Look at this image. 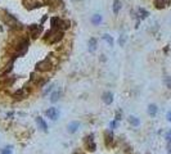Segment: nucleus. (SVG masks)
Here are the masks:
<instances>
[{
    "label": "nucleus",
    "mask_w": 171,
    "mask_h": 154,
    "mask_svg": "<svg viewBox=\"0 0 171 154\" xmlns=\"http://www.w3.org/2000/svg\"><path fill=\"white\" fill-rule=\"evenodd\" d=\"M23 4L26 5L28 9H34V8L41 7V3H39L38 0H23Z\"/></svg>",
    "instance_id": "9b49d317"
},
{
    "label": "nucleus",
    "mask_w": 171,
    "mask_h": 154,
    "mask_svg": "<svg viewBox=\"0 0 171 154\" xmlns=\"http://www.w3.org/2000/svg\"><path fill=\"white\" fill-rule=\"evenodd\" d=\"M167 3H169V0H155V5H156V8H158V9L165 8L167 5Z\"/></svg>",
    "instance_id": "f3484780"
},
{
    "label": "nucleus",
    "mask_w": 171,
    "mask_h": 154,
    "mask_svg": "<svg viewBox=\"0 0 171 154\" xmlns=\"http://www.w3.org/2000/svg\"><path fill=\"white\" fill-rule=\"evenodd\" d=\"M60 95H62V92H60V90H56V91H53L52 94H50V102L52 103H56L59 100V98Z\"/></svg>",
    "instance_id": "4468645a"
},
{
    "label": "nucleus",
    "mask_w": 171,
    "mask_h": 154,
    "mask_svg": "<svg viewBox=\"0 0 171 154\" xmlns=\"http://www.w3.org/2000/svg\"><path fill=\"white\" fill-rule=\"evenodd\" d=\"M0 31H3V28H2V27H0Z\"/></svg>",
    "instance_id": "2f4dec72"
},
{
    "label": "nucleus",
    "mask_w": 171,
    "mask_h": 154,
    "mask_svg": "<svg viewBox=\"0 0 171 154\" xmlns=\"http://www.w3.org/2000/svg\"><path fill=\"white\" fill-rule=\"evenodd\" d=\"M63 39V31L62 30H56L52 28L50 31H48L44 36V41L48 44H56V42L60 41Z\"/></svg>",
    "instance_id": "f257e3e1"
},
{
    "label": "nucleus",
    "mask_w": 171,
    "mask_h": 154,
    "mask_svg": "<svg viewBox=\"0 0 171 154\" xmlns=\"http://www.w3.org/2000/svg\"><path fill=\"white\" fill-rule=\"evenodd\" d=\"M129 122H130V125H133L134 127H138L140 125V121L138 117H134V116H130L129 117Z\"/></svg>",
    "instance_id": "a211bd4d"
},
{
    "label": "nucleus",
    "mask_w": 171,
    "mask_h": 154,
    "mask_svg": "<svg viewBox=\"0 0 171 154\" xmlns=\"http://www.w3.org/2000/svg\"><path fill=\"white\" fill-rule=\"evenodd\" d=\"M84 148L88 152H91V153L96 150V144L94 141V135L93 134H90V135H88V136L84 138Z\"/></svg>",
    "instance_id": "7ed1b4c3"
},
{
    "label": "nucleus",
    "mask_w": 171,
    "mask_h": 154,
    "mask_svg": "<svg viewBox=\"0 0 171 154\" xmlns=\"http://www.w3.org/2000/svg\"><path fill=\"white\" fill-rule=\"evenodd\" d=\"M102 39L104 40V41H107V42H108V45H111V46L113 45V39H112V36H109V35L106 34V35H103V36H102Z\"/></svg>",
    "instance_id": "412c9836"
},
{
    "label": "nucleus",
    "mask_w": 171,
    "mask_h": 154,
    "mask_svg": "<svg viewBox=\"0 0 171 154\" xmlns=\"http://www.w3.org/2000/svg\"><path fill=\"white\" fill-rule=\"evenodd\" d=\"M3 21H4L5 24H8V26H10V27H16L18 24V21L16 20V18L12 14H8V13L5 16H3Z\"/></svg>",
    "instance_id": "0eeeda50"
},
{
    "label": "nucleus",
    "mask_w": 171,
    "mask_h": 154,
    "mask_svg": "<svg viewBox=\"0 0 171 154\" xmlns=\"http://www.w3.org/2000/svg\"><path fill=\"white\" fill-rule=\"evenodd\" d=\"M52 68H53V62L50 60V58H46L36 64V70L40 72H49L52 71Z\"/></svg>",
    "instance_id": "20e7f679"
},
{
    "label": "nucleus",
    "mask_w": 171,
    "mask_h": 154,
    "mask_svg": "<svg viewBox=\"0 0 171 154\" xmlns=\"http://www.w3.org/2000/svg\"><path fill=\"white\" fill-rule=\"evenodd\" d=\"M95 49H96V39L91 38L89 40V52H94Z\"/></svg>",
    "instance_id": "6ab92c4d"
},
{
    "label": "nucleus",
    "mask_w": 171,
    "mask_h": 154,
    "mask_svg": "<svg viewBox=\"0 0 171 154\" xmlns=\"http://www.w3.org/2000/svg\"><path fill=\"white\" fill-rule=\"evenodd\" d=\"M73 154H84V153H82V152H80V150H76V152L73 153Z\"/></svg>",
    "instance_id": "7c9ffc66"
},
{
    "label": "nucleus",
    "mask_w": 171,
    "mask_h": 154,
    "mask_svg": "<svg viewBox=\"0 0 171 154\" xmlns=\"http://www.w3.org/2000/svg\"><path fill=\"white\" fill-rule=\"evenodd\" d=\"M167 149H169V153L171 154V143H167Z\"/></svg>",
    "instance_id": "c756f323"
},
{
    "label": "nucleus",
    "mask_w": 171,
    "mask_h": 154,
    "mask_svg": "<svg viewBox=\"0 0 171 154\" xmlns=\"http://www.w3.org/2000/svg\"><path fill=\"white\" fill-rule=\"evenodd\" d=\"M78 127H80V122L72 121L71 123H68V126H67V130H68L70 134H75L78 130Z\"/></svg>",
    "instance_id": "f8f14e48"
},
{
    "label": "nucleus",
    "mask_w": 171,
    "mask_h": 154,
    "mask_svg": "<svg viewBox=\"0 0 171 154\" xmlns=\"http://www.w3.org/2000/svg\"><path fill=\"white\" fill-rule=\"evenodd\" d=\"M45 114H46L48 118H50L52 121H56V120H58V117H59V110L57 108L52 107V108H49V109L45 110Z\"/></svg>",
    "instance_id": "423d86ee"
},
{
    "label": "nucleus",
    "mask_w": 171,
    "mask_h": 154,
    "mask_svg": "<svg viewBox=\"0 0 171 154\" xmlns=\"http://www.w3.org/2000/svg\"><path fill=\"white\" fill-rule=\"evenodd\" d=\"M113 140H115V136H113V132L111 130H108L104 132V144L107 148L109 146H112V143H113Z\"/></svg>",
    "instance_id": "6e6552de"
},
{
    "label": "nucleus",
    "mask_w": 171,
    "mask_h": 154,
    "mask_svg": "<svg viewBox=\"0 0 171 154\" xmlns=\"http://www.w3.org/2000/svg\"><path fill=\"white\" fill-rule=\"evenodd\" d=\"M36 123H38L39 128H41L44 132H48V125H46V122L44 121V118H41V117H36Z\"/></svg>",
    "instance_id": "ddd939ff"
},
{
    "label": "nucleus",
    "mask_w": 171,
    "mask_h": 154,
    "mask_svg": "<svg viewBox=\"0 0 171 154\" xmlns=\"http://www.w3.org/2000/svg\"><path fill=\"white\" fill-rule=\"evenodd\" d=\"M91 23H93V24L102 23V16L100 14H94L93 17H91Z\"/></svg>",
    "instance_id": "aec40b11"
},
{
    "label": "nucleus",
    "mask_w": 171,
    "mask_h": 154,
    "mask_svg": "<svg viewBox=\"0 0 171 154\" xmlns=\"http://www.w3.org/2000/svg\"><path fill=\"white\" fill-rule=\"evenodd\" d=\"M157 112H158V108H157L156 104H149L148 106V114L151 117H155L157 114Z\"/></svg>",
    "instance_id": "dca6fc26"
},
{
    "label": "nucleus",
    "mask_w": 171,
    "mask_h": 154,
    "mask_svg": "<svg viewBox=\"0 0 171 154\" xmlns=\"http://www.w3.org/2000/svg\"><path fill=\"white\" fill-rule=\"evenodd\" d=\"M2 154H12V146H5L2 149Z\"/></svg>",
    "instance_id": "b1692460"
},
{
    "label": "nucleus",
    "mask_w": 171,
    "mask_h": 154,
    "mask_svg": "<svg viewBox=\"0 0 171 154\" xmlns=\"http://www.w3.org/2000/svg\"><path fill=\"white\" fill-rule=\"evenodd\" d=\"M139 16H140V18H142V20H144V18H147L148 17V12H147L145 9H143V8H139Z\"/></svg>",
    "instance_id": "4be33fe9"
},
{
    "label": "nucleus",
    "mask_w": 171,
    "mask_h": 154,
    "mask_svg": "<svg viewBox=\"0 0 171 154\" xmlns=\"http://www.w3.org/2000/svg\"><path fill=\"white\" fill-rule=\"evenodd\" d=\"M163 82H165V85H166V88L171 90V76H166V77H165Z\"/></svg>",
    "instance_id": "5701e85b"
},
{
    "label": "nucleus",
    "mask_w": 171,
    "mask_h": 154,
    "mask_svg": "<svg viewBox=\"0 0 171 154\" xmlns=\"http://www.w3.org/2000/svg\"><path fill=\"white\" fill-rule=\"evenodd\" d=\"M117 125H118V122L115 120V121L111 122V125H109V126H111V128H116V127H117Z\"/></svg>",
    "instance_id": "a878e982"
},
{
    "label": "nucleus",
    "mask_w": 171,
    "mask_h": 154,
    "mask_svg": "<svg viewBox=\"0 0 171 154\" xmlns=\"http://www.w3.org/2000/svg\"><path fill=\"white\" fill-rule=\"evenodd\" d=\"M118 42H120V45H124V44H125V38H122V36H121L120 40H118Z\"/></svg>",
    "instance_id": "cd10ccee"
},
{
    "label": "nucleus",
    "mask_w": 171,
    "mask_h": 154,
    "mask_svg": "<svg viewBox=\"0 0 171 154\" xmlns=\"http://www.w3.org/2000/svg\"><path fill=\"white\" fill-rule=\"evenodd\" d=\"M28 48V40L27 39H20V41H17V44L13 46V52L17 55H23L24 53L27 52Z\"/></svg>",
    "instance_id": "f03ea898"
},
{
    "label": "nucleus",
    "mask_w": 171,
    "mask_h": 154,
    "mask_svg": "<svg viewBox=\"0 0 171 154\" xmlns=\"http://www.w3.org/2000/svg\"><path fill=\"white\" fill-rule=\"evenodd\" d=\"M102 100L104 102V104L109 106V104H112V102H113V94L111 91H106L104 94L102 95Z\"/></svg>",
    "instance_id": "9d476101"
},
{
    "label": "nucleus",
    "mask_w": 171,
    "mask_h": 154,
    "mask_svg": "<svg viewBox=\"0 0 171 154\" xmlns=\"http://www.w3.org/2000/svg\"><path fill=\"white\" fill-rule=\"evenodd\" d=\"M30 35L32 36L34 39H36V38H39V35L41 34V26H38V24H32V26H30Z\"/></svg>",
    "instance_id": "1a4fd4ad"
},
{
    "label": "nucleus",
    "mask_w": 171,
    "mask_h": 154,
    "mask_svg": "<svg viewBox=\"0 0 171 154\" xmlns=\"http://www.w3.org/2000/svg\"><path fill=\"white\" fill-rule=\"evenodd\" d=\"M167 120L171 122V110H170V112H167Z\"/></svg>",
    "instance_id": "c85d7f7f"
},
{
    "label": "nucleus",
    "mask_w": 171,
    "mask_h": 154,
    "mask_svg": "<svg viewBox=\"0 0 171 154\" xmlns=\"http://www.w3.org/2000/svg\"><path fill=\"white\" fill-rule=\"evenodd\" d=\"M28 96V90L27 89H20V90H17L14 94H13V98L16 100H23V99H26V98Z\"/></svg>",
    "instance_id": "39448f33"
},
{
    "label": "nucleus",
    "mask_w": 171,
    "mask_h": 154,
    "mask_svg": "<svg viewBox=\"0 0 171 154\" xmlns=\"http://www.w3.org/2000/svg\"><path fill=\"white\" fill-rule=\"evenodd\" d=\"M121 8H122V4H121L120 0H115V2H113V5H112L113 13H115V14H118V12H120Z\"/></svg>",
    "instance_id": "2eb2a0df"
},
{
    "label": "nucleus",
    "mask_w": 171,
    "mask_h": 154,
    "mask_svg": "<svg viewBox=\"0 0 171 154\" xmlns=\"http://www.w3.org/2000/svg\"><path fill=\"white\" fill-rule=\"evenodd\" d=\"M53 88H54V86H53V85L50 86V88H48V89H46V90L44 91V95H46V94H49V92H52V91H53Z\"/></svg>",
    "instance_id": "bb28decb"
},
{
    "label": "nucleus",
    "mask_w": 171,
    "mask_h": 154,
    "mask_svg": "<svg viewBox=\"0 0 171 154\" xmlns=\"http://www.w3.org/2000/svg\"><path fill=\"white\" fill-rule=\"evenodd\" d=\"M166 140H167V143H171V130H169L166 132Z\"/></svg>",
    "instance_id": "393cba45"
}]
</instances>
